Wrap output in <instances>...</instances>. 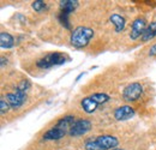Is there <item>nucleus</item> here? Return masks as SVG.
I'll return each instance as SVG.
<instances>
[{
    "label": "nucleus",
    "instance_id": "nucleus-3",
    "mask_svg": "<svg viewBox=\"0 0 156 150\" xmlns=\"http://www.w3.org/2000/svg\"><path fill=\"white\" fill-rule=\"evenodd\" d=\"M94 38V30L88 27H77L72 33L70 42L76 48L87 47L90 42V40Z\"/></svg>",
    "mask_w": 156,
    "mask_h": 150
},
{
    "label": "nucleus",
    "instance_id": "nucleus-11",
    "mask_svg": "<svg viewBox=\"0 0 156 150\" xmlns=\"http://www.w3.org/2000/svg\"><path fill=\"white\" fill-rule=\"evenodd\" d=\"M0 46L4 49H10L15 46V38L9 33H1L0 34Z\"/></svg>",
    "mask_w": 156,
    "mask_h": 150
},
{
    "label": "nucleus",
    "instance_id": "nucleus-8",
    "mask_svg": "<svg viewBox=\"0 0 156 150\" xmlns=\"http://www.w3.org/2000/svg\"><path fill=\"white\" fill-rule=\"evenodd\" d=\"M147 29V22L144 18H140L138 17L132 22V25H131V33H130V38L131 40H137V38H142V35L144 34Z\"/></svg>",
    "mask_w": 156,
    "mask_h": 150
},
{
    "label": "nucleus",
    "instance_id": "nucleus-20",
    "mask_svg": "<svg viewBox=\"0 0 156 150\" xmlns=\"http://www.w3.org/2000/svg\"><path fill=\"white\" fill-rule=\"evenodd\" d=\"M112 150H124V149H121V148H115V149H112Z\"/></svg>",
    "mask_w": 156,
    "mask_h": 150
},
{
    "label": "nucleus",
    "instance_id": "nucleus-5",
    "mask_svg": "<svg viewBox=\"0 0 156 150\" xmlns=\"http://www.w3.org/2000/svg\"><path fill=\"white\" fill-rule=\"evenodd\" d=\"M67 60H70L69 56H66L64 53H60V52H54V53H49L46 56L41 58L36 61V66L39 69L42 70H47V69H51L53 66H59V65H62L65 64Z\"/></svg>",
    "mask_w": 156,
    "mask_h": 150
},
{
    "label": "nucleus",
    "instance_id": "nucleus-6",
    "mask_svg": "<svg viewBox=\"0 0 156 150\" xmlns=\"http://www.w3.org/2000/svg\"><path fill=\"white\" fill-rule=\"evenodd\" d=\"M143 94V87L140 83H131L129 84L127 87H125L124 91H122V97L125 101H129V102H135L137 101Z\"/></svg>",
    "mask_w": 156,
    "mask_h": 150
},
{
    "label": "nucleus",
    "instance_id": "nucleus-19",
    "mask_svg": "<svg viewBox=\"0 0 156 150\" xmlns=\"http://www.w3.org/2000/svg\"><path fill=\"white\" fill-rule=\"evenodd\" d=\"M83 75H84V73H80V75H79L77 78H76V80H79V79H80V77H83Z\"/></svg>",
    "mask_w": 156,
    "mask_h": 150
},
{
    "label": "nucleus",
    "instance_id": "nucleus-4",
    "mask_svg": "<svg viewBox=\"0 0 156 150\" xmlns=\"http://www.w3.org/2000/svg\"><path fill=\"white\" fill-rule=\"evenodd\" d=\"M109 101V96L105 93H96V94H93L88 97H84L82 101H80V106L83 108V111L87 113V114H91L94 113L98 107L102 103H106Z\"/></svg>",
    "mask_w": 156,
    "mask_h": 150
},
{
    "label": "nucleus",
    "instance_id": "nucleus-9",
    "mask_svg": "<svg viewBox=\"0 0 156 150\" xmlns=\"http://www.w3.org/2000/svg\"><path fill=\"white\" fill-rule=\"evenodd\" d=\"M66 133H69V131L57 124L54 127H52L47 132H44L43 139H46V141H58V139H61Z\"/></svg>",
    "mask_w": 156,
    "mask_h": 150
},
{
    "label": "nucleus",
    "instance_id": "nucleus-16",
    "mask_svg": "<svg viewBox=\"0 0 156 150\" xmlns=\"http://www.w3.org/2000/svg\"><path fill=\"white\" fill-rule=\"evenodd\" d=\"M31 7L36 11V12H43L46 9H47V4L42 0H36L31 4Z\"/></svg>",
    "mask_w": 156,
    "mask_h": 150
},
{
    "label": "nucleus",
    "instance_id": "nucleus-18",
    "mask_svg": "<svg viewBox=\"0 0 156 150\" xmlns=\"http://www.w3.org/2000/svg\"><path fill=\"white\" fill-rule=\"evenodd\" d=\"M149 55L150 56H155L156 55V45H154L150 49H149Z\"/></svg>",
    "mask_w": 156,
    "mask_h": 150
},
{
    "label": "nucleus",
    "instance_id": "nucleus-17",
    "mask_svg": "<svg viewBox=\"0 0 156 150\" xmlns=\"http://www.w3.org/2000/svg\"><path fill=\"white\" fill-rule=\"evenodd\" d=\"M9 109H10L9 102L5 98H1L0 100V113H1V115H5L6 113L9 112Z\"/></svg>",
    "mask_w": 156,
    "mask_h": 150
},
{
    "label": "nucleus",
    "instance_id": "nucleus-15",
    "mask_svg": "<svg viewBox=\"0 0 156 150\" xmlns=\"http://www.w3.org/2000/svg\"><path fill=\"white\" fill-rule=\"evenodd\" d=\"M69 17H70V13L67 12H64V11H60L58 18L59 22L61 23L62 27H65L66 29H71V24H70V20H69Z\"/></svg>",
    "mask_w": 156,
    "mask_h": 150
},
{
    "label": "nucleus",
    "instance_id": "nucleus-14",
    "mask_svg": "<svg viewBox=\"0 0 156 150\" xmlns=\"http://www.w3.org/2000/svg\"><path fill=\"white\" fill-rule=\"evenodd\" d=\"M155 36H156V20H154V22H151V23L147 27L144 34L142 35V38H142L143 42H147V41L153 40Z\"/></svg>",
    "mask_w": 156,
    "mask_h": 150
},
{
    "label": "nucleus",
    "instance_id": "nucleus-10",
    "mask_svg": "<svg viewBox=\"0 0 156 150\" xmlns=\"http://www.w3.org/2000/svg\"><path fill=\"white\" fill-rule=\"evenodd\" d=\"M135 114H136V112L131 106L125 105V106L118 107L117 109L114 111V118L117 119L118 121H125V120L131 119Z\"/></svg>",
    "mask_w": 156,
    "mask_h": 150
},
{
    "label": "nucleus",
    "instance_id": "nucleus-12",
    "mask_svg": "<svg viewBox=\"0 0 156 150\" xmlns=\"http://www.w3.org/2000/svg\"><path fill=\"white\" fill-rule=\"evenodd\" d=\"M78 4L79 2L77 0H62L60 1V11H64L71 15L78 7Z\"/></svg>",
    "mask_w": 156,
    "mask_h": 150
},
{
    "label": "nucleus",
    "instance_id": "nucleus-13",
    "mask_svg": "<svg viewBox=\"0 0 156 150\" xmlns=\"http://www.w3.org/2000/svg\"><path fill=\"white\" fill-rule=\"evenodd\" d=\"M109 19H111V22L113 23V25L115 28V33H120V31L124 30V28L126 25V20H125V18L122 16H120L118 13H114V15L111 16Z\"/></svg>",
    "mask_w": 156,
    "mask_h": 150
},
{
    "label": "nucleus",
    "instance_id": "nucleus-7",
    "mask_svg": "<svg viewBox=\"0 0 156 150\" xmlns=\"http://www.w3.org/2000/svg\"><path fill=\"white\" fill-rule=\"evenodd\" d=\"M91 130V123L87 119H76L75 123L72 124L71 129L69 134L72 136V137H79V136H83L85 133Z\"/></svg>",
    "mask_w": 156,
    "mask_h": 150
},
{
    "label": "nucleus",
    "instance_id": "nucleus-1",
    "mask_svg": "<svg viewBox=\"0 0 156 150\" xmlns=\"http://www.w3.org/2000/svg\"><path fill=\"white\" fill-rule=\"evenodd\" d=\"M30 85H31L30 82L28 79H24L18 84L15 93L6 94V101L9 102L10 107L12 109H18L20 107L24 105V102L27 101V93H28Z\"/></svg>",
    "mask_w": 156,
    "mask_h": 150
},
{
    "label": "nucleus",
    "instance_id": "nucleus-2",
    "mask_svg": "<svg viewBox=\"0 0 156 150\" xmlns=\"http://www.w3.org/2000/svg\"><path fill=\"white\" fill-rule=\"evenodd\" d=\"M119 144L117 137L103 134L98 136L94 139L85 142V149L87 150H112L115 149Z\"/></svg>",
    "mask_w": 156,
    "mask_h": 150
}]
</instances>
